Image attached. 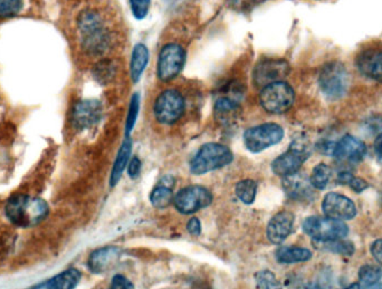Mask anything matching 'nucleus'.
Here are the masks:
<instances>
[{"mask_svg":"<svg viewBox=\"0 0 382 289\" xmlns=\"http://www.w3.org/2000/svg\"><path fill=\"white\" fill-rule=\"evenodd\" d=\"M7 218L15 226L20 228L34 227L46 218L49 206L42 199L17 195L7 202Z\"/></svg>","mask_w":382,"mask_h":289,"instance_id":"nucleus-1","label":"nucleus"},{"mask_svg":"<svg viewBox=\"0 0 382 289\" xmlns=\"http://www.w3.org/2000/svg\"><path fill=\"white\" fill-rule=\"evenodd\" d=\"M77 25L81 31L82 46L88 54L101 55L108 51L111 44V35L103 25L99 13L86 9L79 14Z\"/></svg>","mask_w":382,"mask_h":289,"instance_id":"nucleus-2","label":"nucleus"},{"mask_svg":"<svg viewBox=\"0 0 382 289\" xmlns=\"http://www.w3.org/2000/svg\"><path fill=\"white\" fill-rule=\"evenodd\" d=\"M234 159L232 151L226 145L207 143L199 149L190 162V171L200 176L210 171L217 170L230 165Z\"/></svg>","mask_w":382,"mask_h":289,"instance_id":"nucleus-3","label":"nucleus"},{"mask_svg":"<svg viewBox=\"0 0 382 289\" xmlns=\"http://www.w3.org/2000/svg\"><path fill=\"white\" fill-rule=\"evenodd\" d=\"M311 149L308 142L299 139L292 142L289 150L285 154H280L273 161V172L278 176H291L300 171L304 162L309 159Z\"/></svg>","mask_w":382,"mask_h":289,"instance_id":"nucleus-4","label":"nucleus"},{"mask_svg":"<svg viewBox=\"0 0 382 289\" xmlns=\"http://www.w3.org/2000/svg\"><path fill=\"white\" fill-rule=\"evenodd\" d=\"M295 94L287 83L278 82L262 88L260 102L269 113L282 114L289 111L294 103Z\"/></svg>","mask_w":382,"mask_h":289,"instance_id":"nucleus-5","label":"nucleus"},{"mask_svg":"<svg viewBox=\"0 0 382 289\" xmlns=\"http://www.w3.org/2000/svg\"><path fill=\"white\" fill-rule=\"evenodd\" d=\"M303 230L315 241L340 240L349 233L348 226L341 220L328 217H309L303 222Z\"/></svg>","mask_w":382,"mask_h":289,"instance_id":"nucleus-6","label":"nucleus"},{"mask_svg":"<svg viewBox=\"0 0 382 289\" xmlns=\"http://www.w3.org/2000/svg\"><path fill=\"white\" fill-rule=\"evenodd\" d=\"M284 138V130L276 123H264L248 129L244 133V143L253 154L271 148L280 143Z\"/></svg>","mask_w":382,"mask_h":289,"instance_id":"nucleus-7","label":"nucleus"},{"mask_svg":"<svg viewBox=\"0 0 382 289\" xmlns=\"http://www.w3.org/2000/svg\"><path fill=\"white\" fill-rule=\"evenodd\" d=\"M184 99L177 90H167L157 97L153 112L154 117L162 124H173L182 117Z\"/></svg>","mask_w":382,"mask_h":289,"instance_id":"nucleus-8","label":"nucleus"},{"mask_svg":"<svg viewBox=\"0 0 382 289\" xmlns=\"http://www.w3.org/2000/svg\"><path fill=\"white\" fill-rule=\"evenodd\" d=\"M319 83L328 99H339L348 88L349 76L346 67L341 63H328L321 71Z\"/></svg>","mask_w":382,"mask_h":289,"instance_id":"nucleus-9","label":"nucleus"},{"mask_svg":"<svg viewBox=\"0 0 382 289\" xmlns=\"http://www.w3.org/2000/svg\"><path fill=\"white\" fill-rule=\"evenodd\" d=\"M186 51L178 44H167L162 47L158 58V77L162 82L173 80L182 71Z\"/></svg>","mask_w":382,"mask_h":289,"instance_id":"nucleus-10","label":"nucleus"},{"mask_svg":"<svg viewBox=\"0 0 382 289\" xmlns=\"http://www.w3.org/2000/svg\"><path fill=\"white\" fill-rule=\"evenodd\" d=\"M212 201V196L210 191L200 185L184 188L173 198L176 209L184 215H190L202 208L208 207Z\"/></svg>","mask_w":382,"mask_h":289,"instance_id":"nucleus-11","label":"nucleus"},{"mask_svg":"<svg viewBox=\"0 0 382 289\" xmlns=\"http://www.w3.org/2000/svg\"><path fill=\"white\" fill-rule=\"evenodd\" d=\"M289 73V66L285 60H269L258 63L253 72V81L257 88L282 82Z\"/></svg>","mask_w":382,"mask_h":289,"instance_id":"nucleus-12","label":"nucleus"},{"mask_svg":"<svg viewBox=\"0 0 382 289\" xmlns=\"http://www.w3.org/2000/svg\"><path fill=\"white\" fill-rule=\"evenodd\" d=\"M323 213L335 220H351L357 215V208L351 199L337 192H330L322 202Z\"/></svg>","mask_w":382,"mask_h":289,"instance_id":"nucleus-13","label":"nucleus"},{"mask_svg":"<svg viewBox=\"0 0 382 289\" xmlns=\"http://www.w3.org/2000/svg\"><path fill=\"white\" fill-rule=\"evenodd\" d=\"M367 147L361 140L352 135L343 136L335 144L333 156L346 165H357L365 159Z\"/></svg>","mask_w":382,"mask_h":289,"instance_id":"nucleus-14","label":"nucleus"},{"mask_svg":"<svg viewBox=\"0 0 382 289\" xmlns=\"http://www.w3.org/2000/svg\"><path fill=\"white\" fill-rule=\"evenodd\" d=\"M356 65L365 77L382 82V46H371L360 51Z\"/></svg>","mask_w":382,"mask_h":289,"instance_id":"nucleus-15","label":"nucleus"},{"mask_svg":"<svg viewBox=\"0 0 382 289\" xmlns=\"http://www.w3.org/2000/svg\"><path fill=\"white\" fill-rule=\"evenodd\" d=\"M102 114V104L97 99H83L74 108V125L81 130L91 128L99 122Z\"/></svg>","mask_w":382,"mask_h":289,"instance_id":"nucleus-16","label":"nucleus"},{"mask_svg":"<svg viewBox=\"0 0 382 289\" xmlns=\"http://www.w3.org/2000/svg\"><path fill=\"white\" fill-rule=\"evenodd\" d=\"M294 226V215L289 211L276 213L267 226V238L275 245H280L291 235Z\"/></svg>","mask_w":382,"mask_h":289,"instance_id":"nucleus-17","label":"nucleus"},{"mask_svg":"<svg viewBox=\"0 0 382 289\" xmlns=\"http://www.w3.org/2000/svg\"><path fill=\"white\" fill-rule=\"evenodd\" d=\"M119 247L108 246L99 248L92 252L88 266L93 274H103L110 270L121 257Z\"/></svg>","mask_w":382,"mask_h":289,"instance_id":"nucleus-18","label":"nucleus"},{"mask_svg":"<svg viewBox=\"0 0 382 289\" xmlns=\"http://www.w3.org/2000/svg\"><path fill=\"white\" fill-rule=\"evenodd\" d=\"M283 188L289 198L299 201L310 200L313 197V187L310 179L299 172L283 178Z\"/></svg>","mask_w":382,"mask_h":289,"instance_id":"nucleus-19","label":"nucleus"},{"mask_svg":"<svg viewBox=\"0 0 382 289\" xmlns=\"http://www.w3.org/2000/svg\"><path fill=\"white\" fill-rule=\"evenodd\" d=\"M81 281V272L68 270L54 276L49 281H42L33 289H75Z\"/></svg>","mask_w":382,"mask_h":289,"instance_id":"nucleus-20","label":"nucleus"},{"mask_svg":"<svg viewBox=\"0 0 382 289\" xmlns=\"http://www.w3.org/2000/svg\"><path fill=\"white\" fill-rule=\"evenodd\" d=\"M131 150H132V141L130 138L125 139V141L122 143L121 148H120L118 156H116V161H114L113 167H112V172H111L110 176V185L114 187L118 185V182L121 179L122 173L127 167V163H129V159H130Z\"/></svg>","mask_w":382,"mask_h":289,"instance_id":"nucleus-21","label":"nucleus"},{"mask_svg":"<svg viewBox=\"0 0 382 289\" xmlns=\"http://www.w3.org/2000/svg\"><path fill=\"white\" fill-rule=\"evenodd\" d=\"M149 60V51L145 44H136L131 57L130 74L134 83L139 82Z\"/></svg>","mask_w":382,"mask_h":289,"instance_id":"nucleus-22","label":"nucleus"},{"mask_svg":"<svg viewBox=\"0 0 382 289\" xmlns=\"http://www.w3.org/2000/svg\"><path fill=\"white\" fill-rule=\"evenodd\" d=\"M312 258V252L301 247H282L276 252V259L280 264L303 263Z\"/></svg>","mask_w":382,"mask_h":289,"instance_id":"nucleus-23","label":"nucleus"},{"mask_svg":"<svg viewBox=\"0 0 382 289\" xmlns=\"http://www.w3.org/2000/svg\"><path fill=\"white\" fill-rule=\"evenodd\" d=\"M116 64L110 60H100L92 69L94 80L97 81L101 85H106L109 83L112 82L114 77H116Z\"/></svg>","mask_w":382,"mask_h":289,"instance_id":"nucleus-24","label":"nucleus"},{"mask_svg":"<svg viewBox=\"0 0 382 289\" xmlns=\"http://www.w3.org/2000/svg\"><path fill=\"white\" fill-rule=\"evenodd\" d=\"M315 244L319 249L334 252L337 255L352 256L354 252L353 245L349 241L343 240V239L331 241H315Z\"/></svg>","mask_w":382,"mask_h":289,"instance_id":"nucleus-25","label":"nucleus"},{"mask_svg":"<svg viewBox=\"0 0 382 289\" xmlns=\"http://www.w3.org/2000/svg\"><path fill=\"white\" fill-rule=\"evenodd\" d=\"M173 188L167 187V185H160L151 192L150 201L153 207L157 209H164L169 207L170 204L173 202Z\"/></svg>","mask_w":382,"mask_h":289,"instance_id":"nucleus-26","label":"nucleus"},{"mask_svg":"<svg viewBox=\"0 0 382 289\" xmlns=\"http://www.w3.org/2000/svg\"><path fill=\"white\" fill-rule=\"evenodd\" d=\"M235 193L243 204H252L257 193V183L250 179L241 180L236 185Z\"/></svg>","mask_w":382,"mask_h":289,"instance_id":"nucleus-27","label":"nucleus"},{"mask_svg":"<svg viewBox=\"0 0 382 289\" xmlns=\"http://www.w3.org/2000/svg\"><path fill=\"white\" fill-rule=\"evenodd\" d=\"M330 179H331V169L326 163H320L312 171L310 182L312 187L317 190H323L328 187Z\"/></svg>","mask_w":382,"mask_h":289,"instance_id":"nucleus-28","label":"nucleus"},{"mask_svg":"<svg viewBox=\"0 0 382 289\" xmlns=\"http://www.w3.org/2000/svg\"><path fill=\"white\" fill-rule=\"evenodd\" d=\"M382 270L379 266L374 265H365L361 267L359 270L360 283L363 286H372L374 283H378V281L381 279Z\"/></svg>","mask_w":382,"mask_h":289,"instance_id":"nucleus-29","label":"nucleus"},{"mask_svg":"<svg viewBox=\"0 0 382 289\" xmlns=\"http://www.w3.org/2000/svg\"><path fill=\"white\" fill-rule=\"evenodd\" d=\"M337 180H339L341 185H349L352 190L358 193L363 192L369 187L368 182H365L363 179L354 176L352 173L348 172V171H343V172L340 173L337 176Z\"/></svg>","mask_w":382,"mask_h":289,"instance_id":"nucleus-30","label":"nucleus"},{"mask_svg":"<svg viewBox=\"0 0 382 289\" xmlns=\"http://www.w3.org/2000/svg\"><path fill=\"white\" fill-rule=\"evenodd\" d=\"M140 99L138 94H134L131 99L130 104H129V112H127V122H125V133L127 136L130 135L131 132L134 130L136 125L138 114H139Z\"/></svg>","mask_w":382,"mask_h":289,"instance_id":"nucleus-31","label":"nucleus"},{"mask_svg":"<svg viewBox=\"0 0 382 289\" xmlns=\"http://www.w3.org/2000/svg\"><path fill=\"white\" fill-rule=\"evenodd\" d=\"M23 8V0H0V18L14 17Z\"/></svg>","mask_w":382,"mask_h":289,"instance_id":"nucleus-32","label":"nucleus"},{"mask_svg":"<svg viewBox=\"0 0 382 289\" xmlns=\"http://www.w3.org/2000/svg\"><path fill=\"white\" fill-rule=\"evenodd\" d=\"M256 281L261 289H280V283L273 272L269 270L258 272Z\"/></svg>","mask_w":382,"mask_h":289,"instance_id":"nucleus-33","label":"nucleus"},{"mask_svg":"<svg viewBox=\"0 0 382 289\" xmlns=\"http://www.w3.org/2000/svg\"><path fill=\"white\" fill-rule=\"evenodd\" d=\"M130 1L131 10L136 19H143L147 17L149 9H150L151 0H129Z\"/></svg>","mask_w":382,"mask_h":289,"instance_id":"nucleus-34","label":"nucleus"},{"mask_svg":"<svg viewBox=\"0 0 382 289\" xmlns=\"http://www.w3.org/2000/svg\"><path fill=\"white\" fill-rule=\"evenodd\" d=\"M109 289H134V286L125 276L116 275L112 278Z\"/></svg>","mask_w":382,"mask_h":289,"instance_id":"nucleus-35","label":"nucleus"},{"mask_svg":"<svg viewBox=\"0 0 382 289\" xmlns=\"http://www.w3.org/2000/svg\"><path fill=\"white\" fill-rule=\"evenodd\" d=\"M140 171H141V161H140L139 158H132L129 162V167H127V173L129 176L132 179H136V176H139Z\"/></svg>","mask_w":382,"mask_h":289,"instance_id":"nucleus-36","label":"nucleus"},{"mask_svg":"<svg viewBox=\"0 0 382 289\" xmlns=\"http://www.w3.org/2000/svg\"><path fill=\"white\" fill-rule=\"evenodd\" d=\"M335 144L337 143L331 141H321L317 144V150L326 156H333Z\"/></svg>","mask_w":382,"mask_h":289,"instance_id":"nucleus-37","label":"nucleus"},{"mask_svg":"<svg viewBox=\"0 0 382 289\" xmlns=\"http://www.w3.org/2000/svg\"><path fill=\"white\" fill-rule=\"evenodd\" d=\"M371 255L380 265H382V239H378L371 245Z\"/></svg>","mask_w":382,"mask_h":289,"instance_id":"nucleus-38","label":"nucleus"},{"mask_svg":"<svg viewBox=\"0 0 382 289\" xmlns=\"http://www.w3.org/2000/svg\"><path fill=\"white\" fill-rule=\"evenodd\" d=\"M187 229L188 233H190V235L197 236L200 235L201 233V224L200 222H199V219L197 218H191L190 219L189 222H188L187 224Z\"/></svg>","mask_w":382,"mask_h":289,"instance_id":"nucleus-39","label":"nucleus"},{"mask_svg":"<svg viewBox=\"0 0 382 289\" xmlns=\"http://www.w3.org/2000/svg\"><path fill=\"white\" fill-rule=\"evenodd\" d=\"M374 151H376V156L379 158L380 161L382 162V134H380L374 142Z\"/></svg>","mask_w":382,"mask_h":289,"instance_id":"nucleus-40","label":"nucleus"},{"mask_svg":"<svg viewBox=\"0 0 382 289\" xmlns=\"http://www.w3.org/2000/svg\"><path fill=\"white\" fill-rule=\"evenodd\" d=\"M344 289H363V285H361V283H351L350 286L347 287V288H344Z\"/></svg>","mask_w":382,"mask_h":289,"instance_id":"nucleus-41","label":"nucleus"},{"mask_svg":"<svg viewBox=\"0 0 382 289\" xmlns=\"http://www.w3.org/2000/svg\"><path fill=\"white\" fill-rule=\"evenodd\" d=\"M367 289H382V283H374V285L369 286Z\"/></svg>","mask_w":382,"mask_h":289,"instance_id":"nucleus-42","label":"nucleus"}]
</instances>
